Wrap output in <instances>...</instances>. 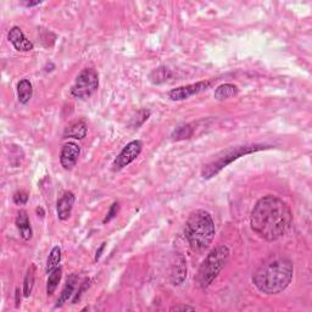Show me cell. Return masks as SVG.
<instances>
[{"label":"cell","instance_id":"6da1fadb","mask_svg":"<svg viewBox=\"0 0 312 312\" xmlns=\"http://www.w3.org/2000/svg\"><path fill=\"white\" fill-rule=\"evenodd\" d=\"M290 209L282 199L266 195L256 202L250 216L252 230L262 239L273 242L287 233L292 224Z\"/></svg>","mask_w":312,"mask_h":312},{"label":"cell","instance_id":"7a4b0ae2","mask_svg":"<svg viewBox=\"0 0 312 312\" xmlns=\"http://www.w3.org/2000/svg\"><path fill=\"white\" fill-rule=\"evenodd\" d=\"M294 266L287 257H272L262 263L253 276L257 290L267 295L279 294L293 281Z\"/></svg>","mask_w":312,"mask_h":312},{"label":"cell","instance_id":"3957f363","mask_svg":"<svg viewBox=\"0 0 312 312\" xmlns=\"http://www.w3.org/2000/svg\"><path fill=\"white\" fill-rule=\"evenodd\" d=\"M215 223L211 215L205 210L192 212L185 222L184 236L194 252H201L210 246L215 238Z\"/></svg>","mask_w":312,"mask_h":312},{"label":"cell","instance_id":"277c9868","mask_svg":"<svg viewBox=\"0 0 312 312\" xmlns=\"http://www.w3.org/2000/svg\"><path fill=\"white\" fill-rule=\"evenodd\" d=\"M228 257H230V249L226 245H218L211 250L198 271L197 282L199 287L205 289L211 285V283L224 268Z\"/></svg>","mask_w":312,"mask_h":312},{"label":"cell","instance_id":"5b68a950","mask_svg":"<svg viewBox=\"0 0 312 312\" xmlns=\"http://www.w3.org/2000/svg\"><path fill=\"white\" fill-rule=\"evenodd\" d=\"M268 147L262 145V144H250V145H239L236 148H231V149L224 151L223 155L218 156L216 160L207 163V165L202 169V178L210 179L214 176H216L217 173H220L224 167H227L230 163L239 159V157L249 155V154L256 153V151L260 150H265Z\"/></svg>","mask_w":312,"mask_h":312},{"label":"cell","instance_id":"8992f818","mask_svg":"<svg viewBox=\"0 0 312 312\" xmlns=\"http://www.w3.org/2000/svg\"><path fill=\"white\" fill-rule=\"evenodd\" d=\"M99 87V76L94 69H85L77 76L71 94L75 98L87 99L94 94Z\"/></svg>","mask_w":312,"mask_h":312},{"label":"cell","instance_id":"52a82bcc","mask_svg":"<svg viewBox=\"0 0 312 312\" xmlns=\"http://www.w3.org/2000/svg\"><path fill=\"white\" fill-rule=\"evenodd\" d=\"M141 150H143V143L140 140L130 141L114 160L112 170L114 171H120V170L124 169V167L130 165L131 162H133L140 155Z\"/></svg>","mask_w":312,"mask_h":312},{"label":"cell","instance_id":"ba28073f","mask_svg":"<svg viewBox=\"0 0 312 312\" xmlns=\"http://www.w3.org/2000/svg\"><path fill=\"white\" fill-rule=\"evenodd\" d=\"M211 85V81H201L198 83H193V85L189 86L179 87V88L172 89V91L169 93V98L173 101L185 100V99H189L193 95L200 94V93L207 91Z\"/></svg>","mask_w":312,"mask_h":312},{"label":"cell","instance_id":"9c48e42d","mask_svg":"<svg viewBox=\"0 0 312 312\" xmlns=\"http://www.w3.org/2000/svg\"><path fill=\"white\" fill-rule=\"evenodd\" d=\"M79 154H81V148L76 143L69 141L63 147L60 154V163L65 170H72L78 161Z\"/></svg>","mask_w":312,"mask_h":312},{"label":"cell","instance_id":"30bf717a","mask_svg":"<svg viewBox=\"0 0 312 312\" xmlns=\"http://www.w3.org/2000/svg\"><path fill=\"white\" fill-rule=\"evenodd\" d=\"M170 278L173 285H181L186 278V262L182 254L177 253L172 261Z\"/></svg>","mask_w":312,"mask_h":312},{"label":"cell","instance_id":"8fae6325","mask_svg":"<svg viewBox=\"0 0 312 312\" xmlns=\"http://www.w3.org/2000/svg\"><path fill=\"white\" fill-rule=\"evenodd\" d=\"M9 40L18 51H30L33 49V43L26 38L20 27H12L8 34Z\"/></svg>","mask_w":312,"mask_h":312},{"label":"cell","instance_id":"7c38bea8","mask_svg":"<svg viewBox=\"0 0 312 312\" xmlns=\"http://www.w3.org/2000/svg\"><path fill=\"white\" fill-rule=\"evenodd\" d=\"M75 201H76L75 195H73V193L71 192L64 193L63 197L59 199L56 205V211H57V217H59L61 221L69 220L71 216V212H72L73 205H75Z\"/></svg>","mask_w":312,"mask_h":312},{"label":"cell","instance_id":"4fadbf2b","mask_svg":"<svg viewBox=\"0 0 312 312\" xmlns=\"http://www.w3.org/2000/svg\"><path fill=\"white\" fill-rule=\"evenodd\" d=\"M88 127L83 120L72 121L64 131V138H75V139H83L87 136Z\"/></svg>","mask_w":312,"mask_h":312},{"label":"cell","instance_id":"5bb4252c","mask_svg":"<svg viewBox=\"0 0 312 312\" xmlns=\"http://www.w3.org/2000/svg\"><path fill=\"white\" fill-rule=\"evenodd\" d=\"M16 226H17V230L20 232L21 237L24 238L25 240H30L32 238V227L30 223V220H28L27 212L26 211H20L18 212L17 217H16Z\"/></svg>","mask_w":312,"mask_h":312},{"label":"cell","instance_id":"9a60e30c","mask_svg":"<svg viewBox=\"0 0 312 312\" xmlns=\"http://www.w3.org/2000/svg\"><path fill=\"white\" fill-rule=\"evenodd\" d=\"M77 276L76 275H71L69 278H67L65 287H64L63 292H61L59 300H57V304L55 305V307H61L66 301H69V299L73 295V292H75L76 284H77Z\"/></svg>","mask_w":312,"mask_h":312},{"label":"cell","instance_id":"2e32d148","mask_svg":"<svg viewBox=\"0 0 312 312\" xmlns=\"http://www.w3.org/2000/svg\"><path fill=\"white\" fill-rule=\"evenodd\" d=\"M239 93V89H238L237 86L231 85V83H226V85H222L220 87H217V89L215 91V99L218 101H223L227 100V99L234 98V96L238 95Z\"/></svg>","mask_w":312,"mask_h":312},{"label":"cell","instance_id":"e0dca14e","mask_svg":"<svg viewBox=\"0 0 312 312\" xmlns=\"http://www.w3.org/2000/svg\"><path fill=\"white\" fill-rule=\"evenodd\" d=\"M33 95V88L28 79H22L17 85V96L21 104H27Z\"/></svg>","mask_w":312,"mask_h":312},{"label":"cell","instance_id":"ac0fdd59","mask_svg":"<svg viewBox=\"0 0 312 312\" xmlns=\"http://www.w3.org/2000/svg\"><path fill=\"white\" fill-rule=\"evenodd\" d=\"M171 75L172 72L170 71V69H167L165 66H160L150 73L149 78L153 85H162V83H165L171 77Z\"/></svg>","mask_w":312,"mask_h":312},{"label":"cell","instance_id":"d6986e66","mask_svg":"<svg viewBox=\"0 0 312 312\" xmlns=\"http://www.w3.org/2000/svg\"><path fill=\"white\" fill-rule=\"evenodd\" d=\"M61 277H63V269H61L60 267H57L56 269H54V271L50 273L49 278H48V283H47L48 297H49V295H53L54 292L56 290L57 285H59V283L61 281Z\"/></svg>","mask_w":312,"mask_h":312},{"label":"cell","instance_id":"ffe728a7","mask_svg":"<svg viewBox=\"0 0 312 312\" xmlns=\"http://www.w3.org/2000/svg\"><path fill=\"white\" fill-rule=\"evenodd\" d=\"M61 261V249L59 246H54L51 249V252L49 254V257L47 260V268L46 271L48 275L56 269L59 267V263Z\"/></svg>","mask_w":312,"mask_h":312},{"label":"cell","instance_id":"44dd1931","mask_svg":"<svg viewBox=\"0 0 312 312\" xmlns=\"http://www.w3.org/2000/svg\"><path fill=\"white\" fill-rule=\"evenodd\" d=\"M34 279H35V266L31 265L24 281V295L26 298H28L31 295L32 289H33L34 285Z\"/></svg>","mask_w":312,"mask_h":312},{"label":"cell","instance_id":"7402d4cb","mask_svg":"<svg viewBox=\"0 0 312 312\" xmlns=\"http://www.w3.org/2000/svg\"><path fill=\"white\" fill-rule=\"evenodd\" d=\"M193 134V127L191 124H182V126L177 127L172 133V138L175 140H183L191 138Z\"/></svg>","mask_w":312,"mask_h":312},{"label":"cell","instance_id":"603a6c76","mask_svg":"<svg viewBox=\"0 0 312 312\" xmlns=\"http://www.w3.org/2000/svg\"><path fill=\"white\" fill-rule=\"evenodd\" d=\"M150 116V111L149 110H145V109H141V110H139L137 112V115L134 116L133 118H132L131 121V127L132 128H139L141 124L145 122L148 118H149Z\"/></svg>","mask_w":312,"mask_h":312},{"label":"cell","instance_id":"cb8c5ba5","mask_svg":"<svg viewBox=\"0 0 312 312\" xmlns=\"http://www.w3.org/2000/svg\"><path fill=\"white\" fill-rule=\"evenodd\" d=\"M28 201V194L24 191L16 192L14 195V202L17 205H25Z\"/></svg>","mask_w":312,"mask_h":312},{"label":"cell","instance_id":"d4e9b609","mask_svg":"<svg viewBox=\"0 0 312 312\" xmlns=\"http://www.w3.org/2000/svg\"><path fill=\"white\" fill-rule=\"evenodd\" d=\"M118 210H120V205H118V202H114V204H112V206L110 207V211H109L108 215H106L104 223H106V222H109V221H111L112 218L116 217V215H117Z\"/></svg>","mask_w":312,"mask_h":312},{"label":"cell","instance_id":"484cf974","mask_svg":"<svg viewBox=\"0 0 312 312\" xmlns=\"http://www.w3.org/2000/svg\"><path fill=\"white\" fill-rule=\"evenodd\" d=\"M88 287H89V279H86V281L83 282V284L81 285V288H79V290L77 292L76 297L73 298V304H76L77 300H79V299H81V295L83 294V292H85Z\"/></svg>","mask_w":312,"mask_h":312},{"label":"cell","instance_id":"4316f807","mask_svg":"<svg viewBox=\"0 0 312 312\" xmlns=\"http://www.w3.org/2000/svg\"><path fill=\"white\" fill-rule=\"evenodd\" d=\"M195 307L188 306V305H177L170 308V311H194Z\"/></svg>","mask_w":312,"mask_h":312},{"label":"cell","instance_id":"83f0119b","mask_svg":"<svg viewBox=\"0 0 312 312\" xmlns=\"http://www.w3.org/2000/svg\"><path fill=\"white\" fill-rule=\"evenodd\" d=\"M15 301H16V307L20 306V304H21V292H20V289H16V299H15Z\"/></svg>","mask_w":312,"mask_h":312},{"label":"cell","instance_id":"f1b7e54d","mask_svg":"<svg viewBox=\"0 0 312 312\" xmlns=\"http://www.w3.org/2000/svg\"><path fill=\"white\" fill-rule=\"evenodd\" d=\"M104 249H105V243H102V244H101V246L99 247L98 252H96V255H95V260H96V261H98V260L100 259V256H101L102 252H104Z\"/></svg>","mask_w":312,"mask_h":312},{"label":"cell","instance_id":"f546056e","mask_svg":"<svg viewBox=\"0 0 312 312\" xmlns=\"http://www.w3.org/2000/svg\"><path fill=\"white\" fill-rule=\"evenodd\" d=\"M22 4H24L25 6H27V8H31V6H35V5L41 4V2H39V0H37V2H24Z\"/></svg>","mask_w":312,"mask_h":312}]
</instances>
